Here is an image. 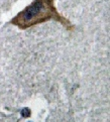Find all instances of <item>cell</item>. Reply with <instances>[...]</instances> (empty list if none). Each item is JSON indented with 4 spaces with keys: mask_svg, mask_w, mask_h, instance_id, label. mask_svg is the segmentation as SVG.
I'll return each mask as SVG.
<instances>
[{
    "mask_svg": "<svg viewBox=\"0 0 110 122\" xmlns=\"http://www.w3.org/2000/svg\"><path fill=\"white\" fill-rule=\"evenodd\" d=\"M50 20L61 23L68 31L75 30V25L71 21L59 13L55 6V0H33L13 17L9 23L24 30Z\"/></svg>",
    "mask_w": 110,
    "mask_h": 122,
    "instance_id": "obj_1",
    "label": "cell"
}]
</instances>
